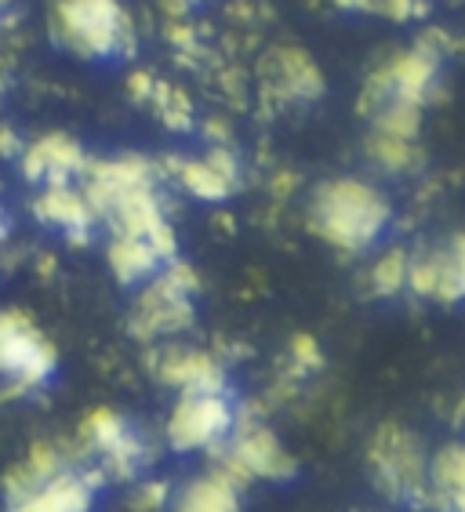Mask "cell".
Masks as SVG:
<instances>
[{
	"mask_svg": "<svg viewBox=\"0 0 465 512\" xmlns=\"http://www.w3.org/2000/svg\"><path fill=\"white\" fill-rule=\"evenodd\" d=\"M389 218H393V207L378 186L364 178H327L313 189L306 226L324 244L357 255L382 237Z\"/></svg>",
	"mask_w": 465,
	"mask_h": 512,
	"instance_id": "6da1fadb",
	"label": "cell"
},
{
	"mask_svg": "<svg viewBox=\"0 0 465 512\" xmlns=\"http://www.w3.org/2000/svg\"><path fill=\"white\" fill-rule=\"evenodd\" d=\"M367 476L389 502L429 509V454L407 425L382 422L367 440Z\"/></svg>",
	"mask_w": 465,
	"mask_h": 512,
	"instance_id": "7a4b0ae2",
	"label": "cell"
},
{
	"mask_svg": "<svg viewBox=\"0 0 465 512\" xmlns=\"http://www.w3.org/2000/svg\"><path fill=\"white\" fill-rule=\"evenodd\" d=\"M55 37L80 59L135 51V26L120 0H55Z\"/></svg>",
	"mask_w": 465,
	"mask_h": 512,
	"instance_id": "3957f363",
	"label": "cell"
},
{
	"mask_svg": "<svg viewBox=\"0 0 465 512\" xmlns=\"http://www.w3.org/2000/svg\"><path fill=\"white\" fill-rule=\"evenodd\" d=\"M59 367V349L26 309H0V378L8 382L11 400L37 393Z\"/></svg>",
	"mask_w": 465,
	"mask_h": 512,
	"instance_id": "277c9868",
	"label": "cell"
},
{
	"mask_svg": "<svg viewBox=\"0 0 465 512\" xmlns=\"http://www.w3.org/2000/svg\"><path fill=\"white\" fill-rule=\"evenodd\" d=\"M436 91H440V51L418 44V48L396 51L393 59L382 62L367 77L364 95H360V113L371 117L389 99L426 109V102L436 99Z\"/></svg>",
	"mask_w": 465,
	"mask_h": 512,
	"instance_id": "5b68a950",
	"label": "cell"
},
{
	"mask_svg": "<svg viewBox=\"0 0 465 512\" xmlns=\"http://www.w3.org/2000/svg\"><path fill=\"white\" fill-rule=\"evenodd\" d=\"M237 404L229 393H179L164 422V444L175 454L211 451L233 433Z\"/></svg>",
	"mask_w": 465,
	"mask_h": 512,
	"instance_id": "8992f818",
	"label": "cell"
},
{
	"mask_svg": "<svg viewBox=\"0 0 465 512\" xmlns=\"http://www.w3.org/2000/svg\"><path fill=\"white\" fill-rule=\"evenodd\" d=\"M197 324V306L193 295H186L182 287H175L160 269L153 280L139 291L135 306L128 316V335L142 345H157L160 338H175L182 331Z\"/></svg>",
	"mask_w": 465,
	"mask_h": 512,
	"instance_id": "52a82bcc",
	"label": "cell"
},
{
	"mask_svg": "<svg viewBox=\"0 0 465 512\" xmlns=\"http://www.w3.org/2000/svg\"><path fill=\"white\" fill-rule=\"evenodd\" d=\"M146 367L160 385L179 389V393H229V371L215 349H197L182 342L149 345Z\"/></svg>",
	"mask_w": 465,
	"mask_h": 512,
	"instance_id": "ba28073f",
	"label": "cell"
},
{
	"mask_svg": "<svg viewBox=\"0 0 465 512\" xmlns=\"http://www.w3.org/2000/svg\"><path fill=\"white\" fill-rule=\"evenodd\" d=\"M226 447L237 454L244 469H248L255 480L269 483H287L298 473L295 454L280 444V436L269 429L262 418H240L233 422V433L226 436Z\"/></svg>",
	"mask_w": 465,
	"mask_h": 512,
	"instance_id": "9c48e42d",
	"label": "cell"
},
{
	"mask_svg": "<svg viewBox=\"0 0 465 512\" xmlns=\"http://www.w3.org/2000/svg\"><path fill=\"white\" fill-rule=\"evenodd\" d=\"M102 483L106 480L95 465H70L40 487H33L30 494L8 502L4 512H91Z\"/></svg>",
	"mask_w": 465,
	"mask_h": 512,
	"instance_id": "30bf717a",
	"label": "cell"
},
{
	"mask_svg": "<svg viewBox=\"0 0 465 512\" xmlns=\"http://www.w3.org/2000/svg\"><path fill=\"white\" fill-rule=\"evenodd\" d=\"M88 153L77 138L66 131H48V135L26 142L19 153V171L33 186H59V182H73L88 168Z\"/></svg>",
	"mask_w": 465,
	"mask_h": 512,
	"instance_id": "8fae6325",
	"label": "cell"
},
{
	"mask_svg": "<svg viewBox=\"0 0 465 512\" xmlns=\"http://www.w3.org/2000/svg\"><path fill=\"white\" fill-rule=\"evenodd\" d=\"M30 211L40 226H55L66 233L73 247H88L91 233L99 226L95 207L88 204L84 189L73 182H59V186H40V193L30 200Z\"/></svg>",
	"mask_w": 465,
	"mask_h": 512,
	"instance_id": "7c38bea8",
	"label": "cell"
},
{
	"mask_svg": "<svg viewBox=\"0 0 465 512\" xmlns=\"http://www.w3.org/2000/svg\"><path fill=\"white\" fill-rule=\"evenodd\" d=\"M70 465H88L80 454L77 440H59V436H40L33 440L30 451L22 454L19 462L4 473V505L30 494L33 487H40L44 480H51L55 473L70 469Z\"/></svg>",
	"mask_w": 465,
	"mask_h": 512,
	"instance_id": "4fadbf2b",
	"label": "cell"
},
{
	"mask_svg": "<svg viewBox=\"0 0 465 512\" xmlns=\"http://www.w3.org/2000/svg\"><path fill=\"white\" fill-rule=\"evenodd\" d=\"M407 287L415 298H429V302H444V306L462 302L465 287L451 244L426 247V251L407 258Z\"/></svg>",
	"mask_w": 465,
	"mask_h": 512,
	"instance_id": "5bb4252c",
	"label": "cell"
},
{
	"mask_svg": "<svg viewBox=\"0 0 465 512\" xmlns=\"http://www.w3.org/2000/svg\"><path fill=\"white\" fill-rule=\"evenodd\" d=\"M106 266H109V273L117 276V284L139 287V284H146V280H153L164 262H160V255L153 251V244H149V240L109 233Z\"/></svg>",
	"mask_w": 465,
	"mask_h": 512,
	"instance_id": "9a60e30c",
	"label": "cell"
},
{
	"mask_svg": "<svg viewBox=\"0 0 465 512\" xmlns=\"http://www.w3.org/2000/svg\"><path fill=\"white\" fill-rule=\"evenodd\" d=\"M157 164H160V168H168V171H160V178H164V175L179 178V186L186 189L189 197L204 200V204H218V200H229L233 193H237V186H233L229 178L218 175V171L211 168L204 157H200V160L164 157V160H157Z\"/></svg>",
	"mask_w": 465,
	"mask_h": 512,
	"instance_id": "2e32d148",
	"label": "cell"
},
{
	"mask_svg": "<svg viewBox=\"0 0 465 512\" xmlns=\"http://www.w3.org/2000/svg\"><path fill=\"white\" fill-rule=\"evenodd\" d=\"M273 69H277V88L287 99H320L324 95V73L317 69V62L309 59L306 51L298 48H277L273 51Z\"/></svg>",
	"mask_w": 465,
	"mask_h": 512,
	"instance_id": "e0dca14e",
	"label": "cell"
},
{
	"mask_svg": "<svg viewBox=\"0 0 465 512\" xmlns=\"http://www.w3.org/2000/svg\"><path fill=\"white\" fill-rule=\"evenodd\" d=\"M240 494L226 476H218L215 469L193 476L179 491L175 512H240Z\"/></svg>",
	"mask_w": 465,
	"mask_h": 512,
	"instance_id": "ac0fdd59",
	"label": "cell"
},
{
	"mask_svg": "<svg viewBox=\"0 0 465 512\" xmlns=\"http://www.w3.org/2000/svg\"><path fill=\"white\" fill-rule=\"evenodd\" d=\"M131 433V422L124 418L120 411H113V407H95V411L84 414V422H80L77 429V447L80 454H84V462H95V458H102L106 451H113V447L124 440V436Z\"/></svg>",
	"mask_w": 465,
	"mask_h": 512,
	"instance_id": "d6986e66",
	"label": "cell"
},
{
	"mask_svg": "<svg viewBox=\"0 0 465 512\" xmlns=\"http://www.w3.org/2000/svg\"><path fill=\"white\" fill-rule=\"evenodd\" d=\"M364 153L386 175H407V171L422 168V149H418L415 138H396V135H382V131H371L364 142Z\"/></svg>",
	"mask_w": 465,
	"mask_h": 512,
	"instance_id": "ffe728a7",
	"label": "cell"
},
{
	"mask_svg": "<svg viewBox=\"0 0 465 512\" xmlns=\"http://www.w3.org/2000/svg\"><path fill=\"white\" fill-rule=\"evenodd\" d=\"M149 106L157 109V117L164 128L171 131H193L197 117H193V102L179 84H168V80H157L153 84V95H149Z\"/></svg>",
	"mask_w": 465,
	"mask_h": 512,
	"instance_id": "44dd1931",
	"label": "cell"
},
{
	"mask_svg": "<svg viewBox=\"0 0 465 512\" xmlns=\"http://www.w3.org/2000/svg\"><path fill=\"white\" fill-rule=\"evenodd\" d=\"M407 251L404 247H389L371 262V273H367V287L371 295L378 298H393L407 287Z\"/></svg>",
	"mask_w": 465,
	"mask_h": 512,
	"instance_id": "7402d4cb",
	"label": "cell"
},
{
	"mask_svg": "<svg viewBox=\"0 0 465 512\" xmlns=\"http://www.w3.org/2000/svg\"><path fill=\"white\" fill-rule=\"evenodd\" d=\"M367 120L375 124V131L396 135V138H418V131H422V109L411 106V102L389 99V102H382Z\"/></svg>",
	"mask_w": 465,
	"mask_h": 512,
	"instance_id": "603a6c76",
	"label": "cell"
},
{
	"mask_svg": "<svg viewBox=\"0 0 465 512\" xmlns=\"http://www.w3.org/2000/svg\"><path fill=\"white\" fill-rule=\"evenodd\" d=\"M287 353H291V367L287 371L295 378H306L309 371H324V349H320L313 335H291Z\"/></svg>",
	"mask_w": 465,
	"mask_h": 512,
	"instance_id": "cb8c5ba5",
	"label": "cell"
},
{
	"mask_svg": "<svg viewBox=\"0 0 465 512\" xmlns=\"http://www.w3.org/2000/svg\"><path fill=\"white\" fill-rule=\"evenodd\" d=\"M171 502V483L168 480H142L131 487L128 509L131 512H164V505Z\"/></svg>",
	"mask_w": 465,
	"mask_h": 512,
	"instance_id": "d4e9b609",
	"label": "cell"
},
{
	"mask_svg": "<svg viewBox=\"0 0 465 512\" xmlns=\"http://www.w3.org/2000/svg\"><path fill=\"white\" fill-rule=\"evenodd\" d=\"M153 84H157V77H153V73H146V69H139V73H131V77H128V95L135 102H146V106H149Z\"/></svg>",
	"mask_w": 465,
	"mask_h": 512,
	"instance_id": "484cf974",
	"label": "cell"
},
{
	"mask_svg": "<svg viewBox=\"0 0 465 512\" xmlns=\"http://www.w3.org/2000/svg\"><path fill=\"white\" fill-rule=\"evenodd\" d=\"M295 186H298L295 171H277V175L269 178V197L277 200V204H284V200L295 193Z\"/></svg>",
	"mask_w": 465,
	"mask_h": 512,
	"instance_id": "4316f807",
	"label": "cell"
},
{
	"mask_svg": "<svg viewBox=\"0 0 465 512\" xmlns=\"http://www.w3.org/2000/svg\"><path fill=\"white\" fill-rule=\"evenodd\" d=\"M22 146H26V142L19 138V131L8 128V124H0V160H19Z\"/></svg>",
	"mask_w": 465,
	"mask_h": 512,
	"instance_id": "83f0119b",
	"label": "cell"
},
{
	"mask_svg": "<svg viewBox=\"0 0 465 512\" xmlns=\"http://www.w3.org/2000/svg\"><path fill=\"white\" fill-rule=\"evenodd\" d=\"M204 135H208L215 146H229V142H233V135H229V124H226V120H218V117L204 120Z\"/></svg>",
	"mask_w": 465,
	"mask_h": 512,
	"instance_id": "f1b7e54d",
	"label": "cell"
},
{
	"mask_svg": "<svg viewBox=\"0 0 465 512\" xmlns=\"http://www.w3.org/2000/svg\"><path fill=\"white\" fill-rule=\"evenodd\" d=\"M451 244V251H455V262H458V273H462V287H465V233H458V237L447 240Z\"/></svg>",
	"mask_w": 465,
	"mask_h": 512,
	"instance_id": "f546056e",
	"label": "cell"
},
{
	"mask_svg": "<svg viewBox=\"0 0 465 512\" xmlns=\"http://www.w3.org/2000/svg\"><path fill=\"white\" fill-rule=\"evenodd\" d=\"M193 4H197V0H164V8H168L171 15H186Z\"/></svg>",
	"mask_w": 465,
	"mask_h": 512,
	"instance_id": "4dcf8cb0",
	"label": "cell"
},
{
	"mask_svg": "<svg viewBox=\"0 0 465 512\" xmlns=\"http://www.w3.org/2000/svg\"><path fill=\"white\" fill-rule=\"evenodd\" d=\"M451 425H455V429H465V396L455 404V411H451Z\"/></svg>",
	"mask_w": 465,
	"mask_h": 512,
	"instance_id": "1f68e13d",
	"label": "cell"
},
{
	"mask_svg": "<svg viewBox=\"0 0 465 512\" xmlns=\"http://www.w3.org/2000/svg\"><path fill=\"white\" fill-rule=\"evenodd\" d=\"M8 240V215H4V207H0V244Z\"/></svg>",
	"mask_w": 465,
	"mask_h": 512,
	"instance_id": "d6a6232c",
	"label": "cell"
},
{
	"mask_svg": "<svg viewBox=\"0 0 465 512\" xmlns=\"http://www.w3.org/2000/svg\"><path fill=\"white\" fill-rule=\"evenodd\" d=\"M8 400H11V389H8V382L0 378V404H8Z\"/></svg>",
	"mask_w": 465,
	"mask_h": 512,
	"instance_id": "836d02e7",
	"label": "cell"
},
{
	"mask_svg": "<svg viewBox=\"0 0 465 512\" xmlns=\"http://www.w3.org/2000/svg\"><path fill=\"white\" fill-rule=\"evenodd\" d=\"M11 4H15V0H0V11H8Z\"/></svg>",
	"mask_w": 465,
	"mask_h": 512,
	"instance_id": "e575fe53",
	"label": "cell"
}]
</instances>
